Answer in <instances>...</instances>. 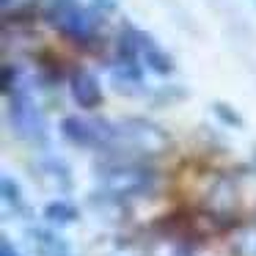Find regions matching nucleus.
Masks as SVG:
<instances>
[{"label": "nucleus", "mask_w": 256, "mask_h": 256, "mask_svg": "<svg viewBox=\"0 0 256 256\" xmlns=\"http://www.w3.org/2000/svg\"><path fill=\"white\" fill-rule=\"evenodd\" d=\"M47 17H50V22L56 28H61L69 36H78L80 39V36L88 34V22L83 20V12H80V6L74 0H52Z\"/></svg>", "instance_id": "f257e3e1"}, {"label": "nucleus", "mask_w": 256, "mask_h": 256, "mask_svg": "<svg viewBox=\"0 0 256 256\" xmlns=\"http://www.w3.org/2000/svg\"><path fill=\"white\" fill-rule=\"evenodd\" d=\"M72 94H74V102L86 110H94L96 105L102 102V88L96 83V78L86 69H78L72 78Z\"/></svg>", "instance_id": "f03ea898"}, {"label": "nucleus", "mask_w": 256, "mask_h": 256, "mask_svg": "<svg viewBox=\"0 0 256 256\" xmlns=\"http://www.w3.org/2000/svg\"><path fill=\"white\" fill-rule=\"evenodd\" d=\"M44 218L52 223H72L78 218V210L72 204H66V201H52V204L44 206Z\"/></svg>", "instance_id": "423d86ee"}, {"label": "nucleus", "mask_w": 256, "mask_h": 256, "mask_svg": "<svg viewBox=\"0 0 256 256\" xmlns=\"http://www.w3.org/2000/svg\"><path fill=\"white\" fill-rule=\"evenodd\" d=\"M140 39H144V36H140ZM138 50H144V56H146V64H149L152 69H154V72H160V74H166V72H171V58L168 56H162L160 50H157L154 44H152L149 39H144V44H138Z\"/></svg>", "instance_id": "39448f33"}, {"label": "nucleus", "mask_w": 256, "mask_h": 256, "mask_svg": "<svg viewBox=\"0 0 256 256\" xmlns=\"http://www.w3.org/2000/svg\"><path fill=\"white\" fill-rule=\"evenodd\" d=\"M64 135H66L72 144H80V146H91L100 140V132H94V127L80 118H66L64 122Z\"/></svg>", "instance_id": "20e7f679"}, {"label": "nucleus", "mask_w": 256, "mask_h": 256, "mask_svg": "<svg viewBox=\"0 0 256 256\" xmlns=\"http://www.w3.org/2000/svg\"><path fill=\"white\" fill-rule=\"evenodd\" d=\"M0 256H20V254L12 248V242H8V240H3V248H0Z\"/></svg>", "instance_id": "6e6552de"}, {"label": "nucleus", "mask_w": 256, "mask_h": 256, "mask_svg": "<svg viewBox=\"0 0 256 256\" xmlns=\"http://www.w3.org/2000/svg\"><path fill=\"white\" fill-rule=\"evenodd\" d=\"M149 176L138 168H118V171L108 174V188L116 190V193H135V190H144Z\"/></svg>", "instance_id": "7ed1b4c3"}, {"label": "nucleus", "mask_w": 256, "mask_h": 256, "mask_svg": "<svg viewBox=\"0 0 256 256\" xmlns=\"http://www.w3.org/2000/svg\"><path fill=\"white\" fill-rule=\"evenodd\" d=\"M218 113H220V116L226 118V122H232V124H240V118H237V116H232V113H228V108H226V105H218Z\"/></svg>", "instance_id": "0eeeda50"}]
</instances>
